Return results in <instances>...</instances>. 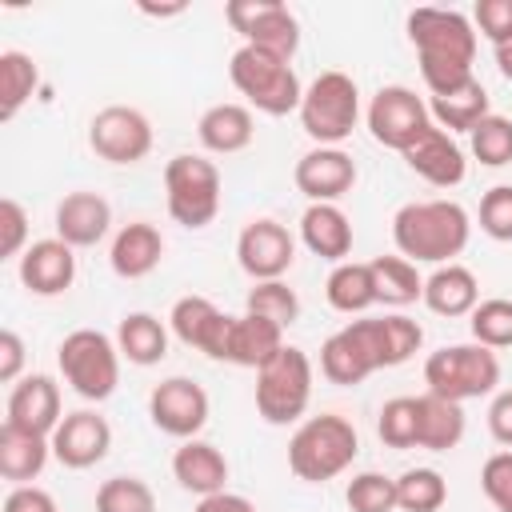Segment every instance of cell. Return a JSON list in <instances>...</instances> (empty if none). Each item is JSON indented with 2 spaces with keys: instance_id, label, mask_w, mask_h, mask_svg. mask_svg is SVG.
<instances>
[{
  "instance_id": "6da1fadb",
  "label": "cell",
  "mask_w": 512,
  "mask_h": 512,
  "mask_svg": "<svg viewBox=\"0 0 512 512\" xmlns=\"http://www.w3.org/2000/svg\"><path fill=\"white\" fill-rule=\"evenodd\" d=\"M408 40L420 56V76L432 96H448L464 88L476 60V28L456 8H412L408 12Z\"/></svg>"
},
{
  "instance_id": "7a4b0ae2",
  "label": "cell",
  "mask_w": 512,
  "mask_h": 512,
  "mask_svg": "<svg viewBox=\"0 0 512 512\" xmlns=\"http://www.w3.org/2000/svg\"><path fill=\"white\" fill-rule=\"evenodd\" d=\"M468 212L456 200H412L392 216V240L404 260L452 264L468 244Z\"/></svg>"
},
{
  "instance_id": "3957f363",
  "label": "cell",
  "mask_w": 512,
  "mask_h": 512,
  "mask_svg": "<svg viewBox=\"0 0 512 512\" xmlns=\"http://www.w3.org/2000/svg\"><path fill=\"white\" fill-rule=\"evenodd\" d=\"M356 452H360L356 428L336 412H320L292 432L288 468L308 484H324V480L340 476L356 460Z\"/></svg>"
},
{
  "instance_id": "277c9868",
  "label": "cell",
  "mask_w": 512,
  "mask_h": 512,
  "mask_svg": "<svg viewBox=\"0 0 512 512\" xmlns=\"http://www.w3.org/2000/svg\"><path fill=\"white\" fill-rule=\"evenodd\" d=\"M228 76H232L236 92L248 96V104H256L260 112H268V116H288L292 108L300 112L304 88H300V80L284 56H272L264 48L244 44L228 64Z\"/></svg>"
},
{
  "instance_id": "5b68a950",
  "label": "cell",
  "mask_w": 512,
  "mask_h": 512,
  "mask_svg": "<svg viewBox=\"0 0 512 512\" xmlns=\"http://www.w3.org/2000/svg\"><path fill=\"white\" fill-rule=\"evenodd\" d=\"M424 384L452 404L480 400L500 384V360L484 344H448L424 360Z\"/></svg>"
},
{
  "instance_id": "8992f818",
  "label": "cell",
  "mask_w": 512,
  "mask_h": 512,
  "mask_svg": "<svg viewBox=\"0 0 512 512\" xmlns=\"http://www.w3.org/2000/svg\"><path fill=\"white\" fill-rule=\"evenodd\" d=\"M56 360H60V372L72 384V392L84 396V400H96L100 404L120 384V348L104 332H96V328L68 332L60 340Z\"/></svg>"
},
{
  "instance_id": "52a82bcc",
  "label": "cell",
  "mask_w": 512,
  "mask_h": 512,
  "mask_svg": "<svg viewBox=\"0 0 512 512\" xmlns=\"http://www.w3.org/2000/svg\"><path fill=\"white\" fill-rule=\"evenodd\" d=\"M308 400H312V360L304 348L284 344L256 372V412L268 424H292L304 416Z\"/></svg>"
},
{
  "instance_id": "ba28073f",
  "label": "cell",
  "mask_w": 512,
  "mask_h": 512,
  "mask_svg": "<svg viewBox=\"0 0 512 512\" xmlns=\"http://www.w3.org/2000/svg\"><path fill=\"white\" fill-rule=\"evenodd\" d=\"M360 116V92L356 80L344 72H320L300 100V124L320 148H336L344 136H352Z\"/></svg>"
},
{
  "instance_id": "9c48e42d",
  "label": "cell",
  "mask_w": 512,
  "mask_h": 512,
  "mask_svg": "<svg viewBox=\"0 0 512 512\" xmlns=\"http://www.w3.org/2000/svg\"><path fill=\"white\" fill-rule=\"evenodd\" d=\"M164 192H168V216L184 228H208L220 212V172L212 160L180 152L164 168Z\"/></svg>"
},
{
  "instance_id": "30bf717a",
  "label": "cell",
  "mask_w": 512,
  "mask_h": 512,
  "mask_svg": "<svg viewBox=\"0 0 512 512\" xmlns=\"http://www.w3.org/2000/svg\"><path fill=\"white\" fill-rule=\"evenodd\" d=\"M224 16L252 48H264L284 60H292V52L300 48V24L280 0H228Z\"/></svg>"
},
{
  "instance_id": "8fae6325",
  "label": "cell",
  "mask_w": 512,
  "mask_h": 512,
  "mask_svg": "<svg viewBox=\"0 0 512 512\" xmlns=\"http://www.w3.org/2000/svg\"><path fill=\"white\" fill-rule=\"evenodd\" d=\"M88 144L108 164H136L152 152V124L128 104H108L88 124Z\"/></svg>"
},
{
  "instance_id": "7c38bea8",
  "label": "cell",
  "mask_w": 512,
  "mask_h": 512,
  "mask_svg": "<svg viewBox=\"0 0 512 512\" xmlns=\"http://www.w3.org/2000/svg\"><path fill=\"white\" fill-rule=\"evenodd\" d=\"M428 124H432L428 104H424L412 88H404V84L380 88V92L372 96V104H368V132H372V140L384 144V148L404 152Z\"/></svg>"
},
{
  "instance_id": "4fadbf2b",
  "label": "cell",
  "mask_w": 512,
  "mask_h": 512,
  "mask_svg": "<svg viewBox=\"0 0 512 512\" xmlns=\"http://www.w3.org/2000/svg\"><path fill=\"white\" fill-rule=\"evenodd\" d=\"M148 416L160 432L176 440H196V432L208 424V392L188 376H168L152 388Z\"/></svg>"
},
{
  "instance_id": "5bb4252c",
  "label": "cell",
  "mask_w": 512,
  "mask_h": 512,
  "mask_svg": "<svg viewBox=\"0 0 512 512\" xmlns=\"http://www.w3.org/2000/svg\"><path fill=\"white\" fill-rule=\"evenodd\" d=\"M236 260L252 280H280L296 260V240L276 220H252L236 240Z\"/></svg>"
},
{
  "instance_id": "9a60e30c",
  "label": "cell",
  "mask_w": 512,
  "mask_h": 512,
  "mask_svg": "<svg viewBox=\"0 0 512 512\" xmlns=\"http://www.w3.org/2000/svg\"><path fill=\"white\" fill-rule=\"evenodd\" d=\"M168 320H172V332L188 348H196V352H204L212 360H228V336H232V320L236 316H224L208 296H180L172 304Z\"/></svg>"
},
{
  "instance_id": "2e32d148",
  "label": "cell",
  "mask_w": 512,
  "mask_h": 512,
  "mask_svg": "<svg viewBox=\"0 0 512 512\" xmlns=\"http://www.w3.org/2000/svg\"><path fill=\"white\" fill-rule=\"evenodd\" d=\"M108 448H112V428L104 416H96L88 408L68 412L52 432V456L64 468H92L108 456Z\"/></svg>"
},
{
  "instance_id": "e0dca14e",
  "label": "cell",
  "mask_w": 512,
  "mask_h": 512,
  "mask_svg": "<svg viewBox=\"0 0 512 512\" xmlns=\"http://www.w3.org/2000/svg\"><path fill=\"white\" fill-rule=\"evenodd\" d=\"M60 388L52 376L36 372V376H20L8 392V416L4 424H16L24 432H40V436H52L56 424H60Z\"/></svg>"
},
{
  "instance_id": "ac0fdd59",
  "label": "cell",
  "mask_w": 512,
  "mask_h": 512,
  "mask_svg": "<svg viewBox=\"0 0 512 512\" xmlns=\"http://www.w3.org/2000/svg\"><path fill=\"white\" fill-rule=\"evenodd\" d=\"M400 156L408 160V168H412L416 176H424V180L436 184V188H456V184L464 180V172H468L460 144H456L444 128H436V124H428Z\"/></svg>"
},
{
  "instance_id": "d6986e66",
  "label": "cell",
  "mask_w": 512,
  "mask_h": 512,
  "mask_svg": "<svg viewBox=\"0 0 512 512\" xmlns=\"http://www.w3.org/2000/svg\"><path fill=\"white\" fill-rule=\"evenodd\" d=\"M356 184V164L340 148H312L296 160V188L312 204H332Z\"/></svg>"
},
{
  "instance_id": "ffe728a7",
  "label": "cell",
  "mask_w": 512,
  "mask_h": 512,
  "mask_svg": "<svg viewBox=\"0 0 512 512\" xmlns=\"http://www.w3.org/2000/svg\"><path fill=\"white\" fill-rule=\"evenodd\" d=\"M76 280V256L64 240H36L20 256V284L36 296H60Z\"/></svg>"
},
{
  "instance_id": "44dd1931",
  "label": "cell",
  "mask_w": 512,
  "mask_h": 512,
  "mask_svg": "<svg viewBox=\"0 0 512 512\" xmlns=\"http://www.w3.org/2000/svg\"><path fill=\"white\" fill-rule=\"evenodd\" d=\"M112 224V208L100 192H68L56 204V240L68 248H92L104 240Z\"/></svg>"
},
{
  "instance_id": "7402d4cb",
  "label": "cell",
  "mask_w": 512,
  "mask_h": 512,
  "mask_svg": "<svg viewBox=\"0 0 512 512\" xmlns=\"http://www.w3.org/2000/svg\"><path fill=\"white\" fill-rule=\"evenodd\" d=\"M172 476L180 480L184 492H196L200 500L204 496H216L224 492V480H228V460L216 444L208 440H184L172 456Z\"/></svg>"
},
{
  "instance_id": "603a6c76",
  "label": "cell",
  "mask_w": 512,
  "mask_h": 512,
  "mask_svg": "<svg viewBox=\"0 0 512 512\" xmlns=\"http://www.w3.org/2000/svg\"><path fill=\"white\" fill-rule=\"evenodd\" d=\"M320 372H324L332 384H344V388H348V384H360V380H368V376L376 372V360H372V352H368V344H364L356 320L344 324L340 332H332V336L320 344Z\"/></svg>"
},
{
  "instance_id": "cb8c5ba5",
  "label": "cell",
  "mask_w": 512,
  "mask_h": 512,
  "mask_svg": "<svg viewBox=\"0 0 512 512\" xmlns=\"http://www.w3.org/2000/svg\"><path fill=\"white\" fill-rule=\"evenodd\" d=\"M160 256H164V236H160V228L148 224V220L124 224V228L116 232V240H112V252H108L112 272L124 276V280L148 276V272L160 264Z\"/></svg>"
},
{
  "instance_id": "d4e9b609",
  "label": "cell",
  "mask_w": 512,
  "mask_h": 512,
  "mask_svg": "<svg viewBox=\"0 0 512 512\" xmlns=\"http://www.w3.org/2000/svg\"><path fill=\"white\" fill-rule=\"evenodd\" d=\"M284 348V328L264 320V316H236L232 320V336H228V364H240V368H264L276 352Z\"/></svg>"
},
{
  "instance_id": "484cf974",
  "label": "cell",
  "mask_w": 512,
  "mask_h": 512,
  "mask_svg": "<svg viewBox=\"0 0 512 512\" xmlns=\"http://www.w3.org/2000/svg\"><path fill=\"white\" fill-rule=\"evenodd\" d=\"M300 240L320 260L344 264V256L352 252V224L336 204H308V212L300 216Z\"/></svg>"
},
{
  "instance_id": "4316f807",
  "label": "cell",
  "mask_w": 512,
  "mask_h": 512,
  "mask_svg": "<svg viewBox=\"0 0 512 512\" xmlns=\"http://www.w3.org/2000/svg\"><path fill=\"white\" fill-rule=\"evenodd\" d=\"M424 304L436 316H472V308L480 304V284H476L472 268H464V264H440L424 280Z\"/></svg>"
},
{
  "instance_id": "83f0119b",
  "label": "cell",
  "mask_w": 512,
  "mask_h": 512,
  "mask_svg": "<svg viewBox=\"0 0 512 512\" xmlns=\"http://www.w3.org/2000/svg\"><path fill=\"white\" fill-rule=\"evenodd\" d=\"M464 436V412L460 404L436 396V392H424L416 396V448H428V452H448L456 448Z\"/></svg>"
},
{
  "instance_id": "f1b7e54d",
  "label": "cell",
  "mask_w": 512,
  "mask_h": 512,
  "mask_svg": "<svg viewBox=\"0 0 512 512\" xmlns=\"http://www.w3.org/2000/svg\"><path fill=\"white\" fill-rule=\"evenodd\" d=\"M48 452H52V436L24 432V428H16V424H4V428H0V476H4V480L28 484L32 476L44 472Z\"/></svg>"
},
{
  "instance_id": "f546056e",
  "label": "cell",
  "mask_w": 512,
  "mask_h": 512,
  "mask_svg": "<svg viewBox=\"0 0 512 512\" xmlns=\"http://www.w3.org/2000/svg\"><path fill=\"white\" fill-rule=\"evenodd\" d=\"M196 132H200V144L208 148V152H240V148H248L252 144V112L244 108V104H212L204 116H200V124H196Z\"/></svg>"
},
{
  "instance_id": "4dcf8cb0",
  "label": "cell",
  "mask_w": 512,
  "mask_h": 512,
  "mask_svg": "<svg viewBox=\"0 0 512 512\" xmlns=\"http://www.w3.org/2000/svg\"><path fill=\"white\" fill-rule=\"evenodd\" d=\"M116 348L128 364L148 368V364H160L168 356V332L152 312H132L116 328Z\"/></svg>"
},
{
  "instance_id": "1f68e13d",
  "label": "cell",
  "mask_w": 512,
  "mask_h": 512,
  "mask_svg": "<svg viewBox=\"0 0 512 512\" xmlns=\"http://www.w3.org/2000/svg\"><path fill=\"white\" fill-rule=\"evenodd\" d=\"M428 116H432L436 128H444L448 136H452V132H472V128L488 116V92H484L480 80H468L464 88H456V92H448V96H432Z\"/></svg>"
},
{
  "instance_id": "d6a6232c",
  "label": "cell",
  "mask_w": 512,
  "mask_h": 512,
  "mask_svg": "<svg viewBox=\"0 0 512 512\" xmlns=\"http://www.w3.org/2000/svg\"><path fill=\"white\" fill-rule=\"evenodd\" d=\"M372 284H376V304L404 308L412 300H424V280L412 260L404 256H376L372 264Z\"/></svg>"
},
{
  "instance_id": "836d02e7",
  "label": "cell",
  "mask_w": 512,
  "mask_h": 512,
  "mask_svg": "<svg viewBox=\"0 0 512 512\" xmlns=\"http://www.w3.org/2000/svg\"><path fill=\"white\" fill-rule=\"evenodd\" d=\"M324 292H328V304H332L336 312H348V316H352V312H364V308L376 304L372 268H368V264H356V260H344V264L332 268Z\"/></svg>"
},
{
  "instance_id": "e575fe53",
  "label": "cell",
  "mask_w": 512,
  "mask_h": 512,
  "mask_svg": "<svg viewBox=\"0 0 512 512\" xmlns=\"http://www.w3.org/2000/svg\"><path fill=\"white\" fill-rule=\"evenodd\" d=\"M36 80H40V72L28 52H16V48L0 52V120H12L24 108Z\"/></svg>"
},
{
  "instance_id": "d590c367",
  "label": "cell",
  "mask_w": 512,
  "mask_h": 512,
  "mask_svg": "<svg viewBox=\"0 0 512 512\" xmlns=\"http://www.w3.org/2000/svg\"><path fill=\"white\" fill-rule=\"evenodd\" d=\"M448 500V484L436 468H408L396 480V508L404 512H440Z\"/></svg>"
},
{
  "instance_id": "8d00e7d4",
  "label": "cell",
  "mask_w": 512,
  "mask_h": 512,
  "mask_svg": "<svg viewBox=\"0 0 512 512\" xmlns=\"http://www.w3.org/2000/svg\"><path fill=\"white\" fill-rule=\"evenodd\" d=\"M472 340L484 348H512V300L492 296L472 308Z\"/></svg>"
},
{
  "instance_id": "74e56055",
  "label": "cell",
  "mask_w": 512,
  "mask_h": 512,
  "mask_svg": "<svg viewBox=\"0 0 512 512\" xmlns=\"http://www.w3.org/2000/svg\"><path fill=\"white\" fill-rule=\"evenodd\" d=\"M248 312L288 328L300 316V300H296V292L284 280H256V288L248 292Z\"/></svg>"
},
{
  "instance_id": "f35d334b",
  "label": "cell",
  "mask_w": 512,
  "mask_h": 512,
  "mask_svg": "<svg viewBox=\"0 0 512 512\" xmlns=\"http://www.w3.org/2000/svg\"><path fill=\"white\" fill-rule=\"evenodd\" d=\"M472 156L488 168H504L512 160V120L508 116H496L488 112L472 132Z\"/></svg>"
},
{
  "instance_id": "ab89813d",
  "label": "cell",
  "mask_w": 512,
  "mask_h": 512,
  "mask_svg": "<svg viewBox=\"0 0 512 512\" xmlns=\"http://www.w3.org/2000/svg\"><path fill=\"white\" fill-rule=\"evenodd\" d=\"M96 512H156V496L140 476H112L96 492Z\"/></svg>"
},
{
  "instance_id": "60d3db41",
  "label": "cell",
  "mask_w": 512,
  "mask_h": 512,
  "mask_svg": "<svg viewBox=\"0 0 512 512\" xmlns=\"http://www.w3.org/2000/svg\"><path fill=\"white\" fill-rule=\"evenodd\" d=\"M376 432L388 448H416V396H392L380 408Z\"/></svg>"
},
{
  "instance_id": "b9f144b4",
  "label": "cell",
  "mask_w": 512,
  "mask_h": 512,
  "mask_svg": "<svg viewBox=\"0 0 512 512\" xmlns=\"http://www.w3.org/2000/svg\"><path fill=\"white\" fill-rule=\"evenodd\" d=\"M344 500L352 512H392L396 508V480H388L384 472H360L348 480Z\"/></svg>"
},
{
  "instance_id": "7bdbcfd3",
  "label": "cell",
  "mask_w": 512,
  "mask_h": 512,
  "mask_svg": "<svg viewBox=\"0 0 512 512\" xmlns=\"http://www.w3.org/2000/svg\"><path fill=\"white\" fill-rule=\"evenodd\" d=\"M380 340H384V364L396 368L424 344V328L408 316H380Z\"/></svg>"
},
{
  "instance_id": "ee69618b",
  "label": "cell",
  "mask_w": 512,
  "mask_h": 512,
  "mask_svg": "<svg viewBox=\"0 0 512 512\" xmlns=\"http://www.w3.org/2000/svg\"><path fill=\"white\" fill-rule=\"evenodd\" d=\"M480 228L492 240H512V184H496L480 196Z\"/></svg>"
},
{
  "instance_id": "f6af8a7d",
  "label": "cell",
  "mask_w": 512,
  "mask_h": 512,
  "mask_svg": "<svg viewBox=\"0 0 512 512\" xmlns=\"http://www.w3.org/2000/svg\"><path fill=\"white\" fill-rule=\"evenodd\" d=\"M480 488L496 512H512V452H492L480 468Z\"/></svg>"
},
{
  "instance_id": "bcb514c9",
  "label": "cell",
  "mask_w": 512,
  "mask_h": 512,
  "mask_svg": "<svg viewBox=\"0 0 512 512\" xmlns=\"http://www.w3.org/2000/svg\"><path fill=\"white\" fill-rule=\"evenodd\" d=\"M472 20H476L480 36L492 40V48L512 44V0H476Z\"/></svg>"
},
{
  "instance_id": "7dc6e473",
  "label": "cell",
  "mask_w": 512,
  "mask_h": 512,
  "mask_svg": "<svg viewBox=\"0 0 512 512\" xmlns=\"http://www.w3.org/2000/svg\"><path fill=\"white\" fill-rule=\"evenodd\" d=\"M24 240H28V212L20 208V200L4 196V200H0V260L24 256V252H20Z\"/></svg>"
},
{
  "instance_id": "c3c4849f",
  "label": "cell",
  "mask_w": 512,
  "mask_h": 512,
  "mask_svg": "<svg viewBox=\"0 0 512 512\" xmlns=\"http://www.w3.org/2000/svg\"><path fill=\"white\" fill-rule=\"evenodd\" d=\"M4 512H56V500H52L44 488L16 484V488L4 496Z\"/></svg>"
},
{
  "instance_id": "681fc988",
  "label": "cell",
  "mask_w": 512,
  "mask_h": 512,
  "mask_svg": "<svg viewBox=\"0 0 512 512\" xmlns=\"http://www.w3.org/2000/svg\"><path fill=\"white\" fill-rule=\"evenodd\" d=\"M20 364H24V340L12 328H4L0 332V380L16 384L20 380Z\"/></svg>"
},
{
  "instance_id": "f907efd6",
  "label": "cell",
  "mask_w": 512,
  "mask_h": 512,
  "mask_svg": "<svg viewBox=\"0 0 512 512\" xmlns=\"http://www.w3.org/2000/svg\"><path fill=\"white\" fill-rule=\"evenodd\" d=\"M488 432L496 436V444L512 448V388L488 404Z\"/></svg>"
},
{
  "instance_id": "816d5d0a",
  "label": "cell",
  "mask_w": 512,
  "mask_h": 512,
  "mask_svg": "<svg viewBox=\"0 0 512 512\" xmlns=\"http://www.w3.org/2000/svg\"><path fill=\"white\" fill-rule=\"evenodd\" d=\"M196 512H256V504L236 492H216V496H204L196 504Z\"/></svg>"
},
{
  "instance_id": "f5cc1de1",
  "label": "cell",
  "mask_w": 512,
  "mask_h": 512,
  "mask_svg": "<svg viewBox=\"0 0 512 512\" xmlns=\"http://www.w3.org/2000/svg\"><path fill=\"white\" fill-rule=\"evenodd\" d=\"M188 4H140L144 16H180Z\"/></svg>"
},
{
  "instance_id": "db71d44e",
  "label": "cell",
  "mask_w": 512,
  "mask_h": 512,
  "mask_svg": "<svg viewBox=\"0 0 512 512\" xmlns=\"http://www.w3.org/2000/svg\"><path fill=\"white\" fill-rule=\"evenodd\" d=\"M496 68L504 72V80H512V44H500L496 48Z\"/></svg>"
}]
</instances>
